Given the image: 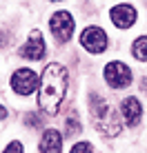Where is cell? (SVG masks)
Listing matches in <instances>:
<instances>
[{
    "label": "cell",
    "instance_id": "cell-1",
    "mask_svg": "<svg viewBox=\"0 0 147 153\" xmlns=\"http://www.w3.org/2000/svg\"><path fill=\"white\" fill-rule=\"evenodd\" d=\"M67 84H69V73L62 65L51 62L45 67L43 78L38 87V107L47 115H56L60 111L62 102L67 96Z\"/></svg>",
    "mask_w": 147,
    "mask_h": 153
},
{
    "label": "cell",
    "instance_id": "cell-2",
    "mask_svg": "<svg viewBox=\"0 0 147 153\" xmlns=\"http://www.w3.org/2000/svg\"><path fill=\"white\" fill-rule=\"evenodd\" d=\"M105 82L109 84L112 89H125L132 84V71L125 62H118V60H112L105 65Z\"/></svg>",
    "mask_w": 147,
    "mask_h": 153
},
{
    "label": "cell",
    "instance_id": "cell-3",
    "mask_svg": "<svg viewBox=\"0 0 147 153\" xmlns=\"http://www.w3.org/2000/svg\"><path fill=\"white\" fill-rule=\"evenodd\" d=\"M9 84H11V89L18 93V96H31V93L40 87V80H38V76H36L31 69L22 67V69H16L11 73Z\"/></svg>",
    "mask_w": 147,
    "mask_h": 153
},
{
    "label": "cell",
    "instance_id": "cell-4",
    "mask_svg": "<svg viewBox=\"0 0 147 153\" xmlns=\"http://www.w3.org/2000/svg\"><path fill=\"white\" fill-rule=\"evenodd\" d=\"M107 33L100 29V27H87L82 29L80 33V45L82 49H87L89 53H103L107 49Z\"/></svg>",
    "mask_w": 147,
    "mask_h": 153
},
{
    "label": "cell",
    "instance_id": "cell-5",
    "mask_svg": "<svg viewBox=\"0 0 147 153\" xmlns=\"http://www.w3.org/2000/svg\"><path fill=\"white\" fill-rule=\"evenodd\" d=\"M49 29L58 42H67L74 33V18L69 11H56L49 18Z\"/></svg>",
    "mask_w": 147,
    "mask_h": 153
},
{
    "label": "cell",
    "instance_id": "cell-6",
    "mask_svg": "<svg viewBox=\"0 0 147 153\" xmlns=\"http://www.w3.org/2000/svg\"><path fill=\"white\" fill-rule=\"evenodd\" d=\"M45 40H43V33H40L38 29H34L29 33L27 42L22 45V49H20V56L25 58V60H43L45 58Z\"/></svg>",
    "mask_w": 147,
    "mask_h": 153
},
{
    "label": "cell",
    "instance_id": "cell-7",
    "mask_svg": "<svg viewBox=\"0 0 147 153\" xmlns=\"http://www.w3.org/2000/svg\"><path fill=\"white\" fill-rule=\"evenodd\" d=\"M109 18H112L114 27L129 29L136 22L138 13H136V9L132 7V4H116V7H112V11H109Z\"/></svg>",
    "mask_w": 147,
    "mask_h": 153
},
{
    "label": "cell",
    "instance_id": "cell-8",
    "mask_svg": "<svg viewBox=\"0 0 147 153\" xmlns=\"http://www.w3.org/2000/svg\"><path fill=\"white\" fill-rule=\"evenodd\" d=\"M120 111H123V118L127 122V126H136L140 122V118H143V104L138 102V98L129 96L120 102Z\"/></svg>",
    "mask_w": 147,
    "mask_h": 153
},
{
    "label": "cell",
    "instance_id": "cell-9",
    "mask_svg": "<svg viewBox=\"0 0 147 153\" xmlns=\"http://www.w3.org/2000/svg\"><path fill=\"white\" fill-rule=\"evenodd\" d=\"M62 151V133L56 129H47L40 140V153H60Z\"/></svg>",
    "mask_w": 147,
    "mask_h": 153
},
{
    "label": "cell",
    "instance_id": "cell-10",
    "mask_svg": "<svg viewBox=\"0 0 147 153\" xmlns=\"http://www.w3.org/2000/svg\"><path fill=\"white\" fill-rule=\"evenodd\" d=\"M96 129L100 131L103 135H107V138H116L123 126H120V122H118L116 111H109L105 118H100V122H96Z\"/></svg>",
    "mask_w": 147,
    "mask_h": 153
},
{
    "label": "cell",
    "instance_id": "cell-11",
    "mask_svg": "<svg viewBox=\"0 0 147 153\" xmlns=\"http://www.w3.org/2000/svg\"><path fill=\"white\" fill-rule=\"evenodd\" d=\"M89 111H92L94 118L100 120V118H105V115L112 111V109L107 107V102H105L103 96H98V93H92V96H89Z\"/></svg>",
    "mask_w": 147,
    "mask_h": 153
},
{
    "label": "cell",
    "instance_id": "cell-12",
    "mask_svg": "<svg viewBox=\"0 0 147 153\" xmlns=\"http://www.w3.org/2000/svg\"><path fill=\"white\" fill-rule=\"evenodd\" d=\"M132 56L136 58V60H147V36H140V38L134 40L132 45Z\"/></svg>",
    "mask_w": 147,
    "mask_h": 153
},
{
    "label": "cell",
    "instance_id": "cell-13",
    "mask_svg": "<svg viewBox=\"0 0 147 153\" xmlns=\"http://www.w3.org/2000/svg\"><path fill=\"white\" fill-rule=\"evenodd\" d=\"M80 131H82L80 120H78V115H76V113H71L69 118L65 120V135H67V138H71V135L80 133Z\"/></svg>",
    "mask_w": 147,
    "mask_h": 153
},
{
    "label": "cell",
    "instance_id": "cell-14",
    "mask_svg": "<svg viewBox=\"0 0 147 153\" xmlns=\"http://www.w3.org/2000/svg\"><path fill=\"white\" fill-rule=\"evenodd\" d=\"M71 153H92V144L89 142H76Z\"/></svg>",
    "mask_w": 147,
    "mask_h": 153
},
{
    "label": "cell",
    "instance_id": "cell-15",
    "mask_svg": "<svg viewBox=\"0 0 147 153\" xmlns=\"http://www.w3.org/2000/svg\"><path fill=\"white\" fill-rule=\"evenodd\" d=\"M2 153H22V144H20L18 140H14V142H9V144L4 146Z\"/></svg>",
    "mask_w": 147,
    "mask_h": 153
},
{
    "label": "cell",
    "instance_id": "cell-16",
    "mask_svg": "<svg viewBox=\"0 0 147 153\" xmlns=\"http://www.w3.org/2000/svg\"><path fill=\"white\" fill-rule=\"evenodd\" d=\"M27 124H29V126H36V129H38V126H43V122H40V118H38L36 113H29V115H27Z\"/></svg>",
    "mask_w": 147,
    "mask_h": 153
},
{
    "label": "cell",
    "instance_id": "cell-17",
    "mask_svg": "<svg viewBox=\"0 0 147 153\" xmlns=\"http://www.w3.org/2000/svg\"><path fill=\"white\" fill-rule=\"evenodd\" d=\"M140 89H143V91L147 93V80H143V84H140Z\"/></svg>",
    "mask_w": 147,
    "mask_h": 153
}]
</instances>
